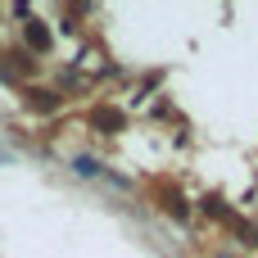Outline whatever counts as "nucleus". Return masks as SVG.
Listing matches in <instances>:
<instances>
[{"instance_id":"obj_1","label":"nucleus","mask_w":258,"mask_h":258,"mask_svg":"<svg viewBox=\"0 0 258 258\" xmlns=\"http://www.w3.org/2000/svg\"><path fill=\"white\" fill-rule=\"evenodd\" d=\"M27 41H32L36 50H45V45H50V32H45L41 23H32V27H27Z\"/></svg>"},{"instance_id":"obj_2","label":"nucleus","mask_w":258,"mask_h":258,"mask_svg":"<svg viewBox=\"0 0 258 258\" xmlns=\"http://www.w3.org/2000/svg\"><path fill=\"white\" fill-rule=\"evenodd\" d=\"M73 168H77V172H82V177H95V172H100V163H95V159H77V163H73Z\"/></svg>"}]
</instances>
